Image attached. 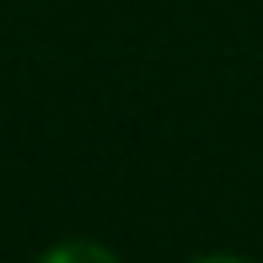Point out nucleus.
Segmentation results:
<instances>
[]
</instances>
